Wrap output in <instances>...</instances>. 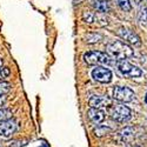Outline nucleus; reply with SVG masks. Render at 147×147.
Masks as SVG:
<instances>
[{"label":"nucleus","instance_id":"nucleus-19","mask_svg":"<svg viewBox=\"0 0 147 147\" xmlns=\"http://www.w3.org/2000/svg\"><path fill=\"white\" fill-rule=\"evenodd\" d=\"M82 20L86 24H93L94 21V13L90 11H85L82 13Z\"/></svg>","mask_w":147,"mask_h":147},{"label":"nucleus","instance_id":"nucleus-20","mask_svg":"<svg viewBox=\"0 0 147 147\" xmlns=\"http://www.w3.org/2000/svg\"><path fill=\"white\" fill-rule=\"evenodd\" d=\"M9 74H11V71H9L8 67H3L1 69H0V79H1L3 81L5 79H7L9 77Z\"/></svg>","mask_w":147,"mask_h":147},{"label":"nucleus","instance_id":"nucleus-13","mask_svg":"<svg viewBox=\"0 0 147 147\" xmlns=\"http://www.w3.org/2000/svg\"><path fill=\"white\" fill-rule=\"evenodd\" d=\"M109 133H112V128L108 126H104V125H99L93 129V134L96 138H102L105 136H108Z\"/></svg>","mask_w":147,"mask_h":147},{"label":"nucleus","instance_id":"nucleus-14","mask_svg":"<svg viewBox=\"0 0 147 147\" xmlns=\"http://www.w3.org/2000/svg\"><path fill=\"white\" fill-rule=\"evenodd\" d=\"M93 24L98 26H101V27H105L108 25V18L106 17L105 13H100V12H96L94 13V21Z\"/></svg>","mask_w":147,"mask_h":147},{"label":"nucleus","instance_id":"nucleus-15","mask_svg":"<svg viewBox=\"0 0 147 147\" xmlns=\"http://www.w3.org/2000/svg\"><path fill=\"white\" fill-rule=\"evenodd\" d=\"M104 39V36L100 33H96V32H90L85 35V41L87 44H96Z\"/></svg>","mask_w":147,"mask_h":147},{"label":"nucleus","instance_id":"nucleus-26","mask_svg":"<svg viewBox=\"0 0 147 147\" xmlns=\"http://www.w3.org/2000/svg\"><path fill=\"white\" fill-rule=\"evenodd\" d=\"M146 102H147V95H146Z\"/></svg>","mask_w":147,"mask_h":147},{"label":"nucleus","instance_id":"nucleus-25","mask_svg":"<svg viewBox=\"0 0 147 147\" xmlns=\"http://www.w3.org/2000/svg\"><path fill=\"white\" fill-rule=\"evenodd\" d=\"M133 147H141V146H133Z\"/></svg>","mask_w":147,"mask_h":147},{"label":"nucleus","instance_id":"nucleus-16","mask_svg":"<svg viewBox=\"0 0 147 147\" xmlns=\"http://www.w3.org/2000/svg\"><path fill=\"white\" fill-rule=\"evenodd\" d=\"M12 119V111L8 108H0V125L3 122Z\"/></svg>","mask_w":147,"mask_h":147},{"label":"nucleus","instance_id":"nucleus-5","mask_svg":"<svg viewBox=\"0 0 147 147\" xmlns=\"http://www.w3.org/2000/svg\"><path fill=\"white\" fill-rule=\"evenodd\" d=\"M115 34L122 39V41L128 44V45H134V46H140L141 45V40L140 36L134 33L133 31L126 28V27H119L115 31Z\"/></svg>","mask_w":147,"mask_h":147},{"label":"nucleus","instance_id":"nucleus-27","mask_svg":"<svg viewBox=\"0 0 147 147\" xmlns=\"http://www.w3.org/2000/svg\"><path fill=\"white\" fill-rule=\"evenodd\" d=\"M107 1H109V0H107Z\"/></svg>","mask_w":147,"mask_h":147},{"label":"nucleus","instance_id":"nucleus-1","mask_svg":"<svg viewBox=\"0 0 147 147\" xmlns=\"http://www.w3.org/2000/svg\"><path fill=\"white\" fill-rule=\"evenodd\" d=\"M106 51L109 55L115 58L118 61L126 60V59L133 57V54H134V51L132 50V47L128 44L121 41V40H117L114 42L108 44L106 46Z\"/></svg>","mask_w":147,"mask_h":147},{"label":"nucleus","instance_id":"nucleus-28","mask_svg":"<svg viewBox=\"0 0 147 147\" xmlns=\"http://www.w3.org/2000/svg\"><path fill=\"white\" fill-rule=\"evenodd\" d=\"M146 1H147V0H146Z\"/></svg>","mask_w":147,"mask_h":147},{"label":"nucleus","instance_id":"nucleus-7","mask_svg":"<svg viewBox=\"0 0 147 147\" xmlns=\"http://www.w3.org/2000/svg\"><path fill=\"white\" fill-rule=\"evenodd\" d=\"M92 78L100 84H108L112 80V72L104 66H96L92 71Z\"/></svg>","mask_w":147,"mask_h":147},{"label":"nucleus","instance_id":"nucleus-4","mask_svg":"<svg viewBox=\"0 0 147 147\" xmlns=\"http://www.w3.org/2000/svg\"><path fill=\"white\" fill-rule=\"evenodd\" d=\"M111 117L113 120L118 121V122H126L131 119L132 117V111L125 105H115L111 108Z\"/></svg>","mask_w":147,"mask_h":147},{"label":"nucleus","instance_id":"nucleus-21","mask_svg":"<svg viewBox=\"0 0 147 147\" xmlns=\"http://www.w3.org/2000/svg\"><path fill=\"white\" fill-rule=\"evenodd\" d=\"M140 19H141V21H145V22H147V7H146V8H144V9L141 11Z\"/></svg>","mask_w":147,"mask_h":147},{"label":"nucleus","instance_id":"nucleus-8","mask_svg":"<svg viewBox=\"0 0 147 147\" xmlns=\"http://www.w3.org/2000/svg\"><path fill=\"white\" fill-rule=\"evenodd\" d=\"M19 125L16 119H9L0 125V137L5 139H9L13 134L17 132Z\"/></svg>","mask_w":147,"mask_h":147},{"label":"nucleus","instance_id":"nucleus-6","mask_svg":"<svg viewBox=\"0 0 147 147\" xmlns=\"http://www.w3.org/2000/svg\"><path fill=\"white\" fill-rule=\"evenodd\" d=\"M113 99L120 102H131L136 99V93L128 87L115 86L113 90Z\"/></svg>","mask_w":147,"mask_h":147},{"label":"nucleus","instance_id":"nucleus-10","mask_svg":"<svg viewBox=\"0 0 147 147\" xmlns=\"http://www.w3.org/2000/svg\"><path fill=\"white\" fill-rule=\"evenodd\" d=\"M87 117L93 124L99 125L105 120V112L98 108H90L87 112Z\"/></svg>","mask_w":147,"mask_h":147},{"label":"nucleus","instance_id":"nucleus-23","mask_svg":"<svg viewBox=\"0 0 147 147\" xmlns=\"http://www.w3.org/2000/svg\"><path fill=\"white\" fill-rule=\"evenodd\" d=\"M3 66H4V60H3V59H0V69L3 68Z\"/></svg>","mask_w":147,"mask_h":147},{"label":"nucleus","instance_id":"nucleus-24","mask_svg":"<svg viewBox=\"0 0 147 147\" xmlns=\"http://www.w3.org/2000/svg\"><path fill=\"white\" fill-rule=\"evenodd\" d=\"M141 1H142V0H136V3H137V4H140Z\"/></svg>","mask_w":147,"mask_h":147},{"label":"nucleus","instance_id":"nucleus-18","mask_svg":"<svg viewBox=\"0 0 147 147\" xmlns=\"http://www.w3.org/2000/svg\"><path fill=\"white\" fill-rule=\"evenodd\" d=\"M118 6L125 12H129L132 9V6H131V3L129 0H115Z\"/></svg>","mask_w":147,"mask_h":147},{"label":"nucleus","instance_id":"nucleus-11","mask_svg":"<svg viewBox=\"0 0 147 147\" xmlns=\"http://www.w3.org/2000/svg\"><path fill=\"white\" fill-rule=\"evenodd\" d=\"M91 6L96 11V12H100V13H107L109 11V6L107 0H88Z\"/></svg>","mask_w":147,"mask_h":147},{"label":"nucleus","instance_id":"nucleus-3","mask_svg":"<svg viewBox=\"0 0 147 147\" xmlns=\"http://www.w3.org/2000/svg\"><path fill=\"white\" fill-rule=\"evenodd\" d=\"M117 67H118L119 72L121 73L122 76H126V77H129V78H138V77L142 76V71L139 67H137V66L132 65L131 63H128L127 60L118 61Z\"/></svg>","mask_w":147,"mask_h":147},{"label":"nucleus","instance_id":"nucleus-9","mask_svg":"<svg viewBox=\"0 0 147 147\" xmlns=\"http://www.w3.org/2000/svg\"><path fill=\"white\" fill-rule=\"evenodd\" d=\"M88 105L91 108L100 109L102 107H108L112 105V100L106 95H92L88 100Z\"/></svg>","mask_w":147,"mask_h":147},{"label":"nucleus","instance_id":"nucleus-2","mask_svg":"<svg viewBox=\"0 0 147 147\" xmlns=\"http://www.w3.org/2000/svg\"><path fill=\"white\" fill-rule=\"evenodd\" d=\"M84 61L90 66H102L109 64V55L101 51H91L84 54Z\"/></svg>","mask_w":147,"mask_h":147},{"label":"nucleus","instance_id":"nucleus-22","mask_svg":"<svg viewBox=\"0 0 147 147\" xmlns=\"http://www.w3.org/2000/svg\"><path fill=\"white\" fill-rule=\"evenodd\" d=\"M6 100V96H0V106H1Z\"/></svg>","mask_w":147,"mask_h":147},{"label":"nucleus","instance_id":"nucleus-12","mask_svg":"<svg viewBox=\"0 0 147 147\" xmlns=\"http://www.w3.org/2000/svg\"><path fill=\"white\" fill-rule=\"evenodd\" d=\"M118 137L122 142H129L134 138V128L133 127H125L118 132Z\"/></svg>","mask_w":147,"mask_h":147},{"label":"nucleus","instance_id":"nucleus-17","mask_svg":"<svg viewBox=\"0 0 147 147\" xmlns=\"http://www.w3.org/2000/svg\"><path fill=\"white\" fill-rule=\"evenodd\" d=\"M11 91V84L7 81H0V96H5Z\"/></svg>","mask_w":147,"mask_h":147}]
</instances>
